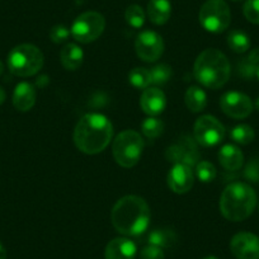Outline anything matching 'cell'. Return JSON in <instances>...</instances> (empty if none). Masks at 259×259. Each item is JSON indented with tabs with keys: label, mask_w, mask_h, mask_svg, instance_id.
Wrapping results in <instances>:
<instances>
[{
	"label": "cell",
	"mask_w": 259,
	"mask_h": 259,
	"mask_svg": "<svg viewBox=\"0 0 259 259\" xmlns=\"http://www.w3.org/2000/svg\"><path fill=\"white\" fill-rule=\"evenodd\" d=\"M111 220L118 233L139 236L145 233L150 224V208L139 196H124L112 208Z\"/></svg>",
	"instance_id": "cell-1"
},
{
	"label": "cell",
	"mask_w": 259,
	"mask_h": 259,
	"mask_svg": "<svg viewBox=\"0 0 259 259\" xmlns=\"http://www.w3.org/2000/svg\"><path fill=\"white\" fill-rule=\"evenodd\" d=\"M113 126L101 113H88L81 117L74 130V143L84 154L94 155L102 153L111 143Z\"/></svg>",
	"instance_id": "cell-2"
},
{
	"label": "cell",
	"mask_w": 259,
	"mask_h": 259,
	"mask_svg": "<svg viewBox=\"0 0 259 259\" xmlns=\"http://www.w3.org/2000/svg\"><path fill=\"white\" fill-rule=\"evenodd\" d=\"M193 73L203 87L219 89L229 81L231 65L223 52L216 49H207L201 52L194 61Z\"/></svg>",
	"instance_id": "cell-3"
},
{
	"label": "cell",
	"mask_w": 259,
	"mask_h": 259,
	"mask_svg": "<svg viewBox=\"0 0 259 259\" xmlns=\"http://www.w3.org/2000/svg\"><path fill=\"white\" fill-rule=\"evenodd\" d=\"M256 206L255 191L243 182L231 183L220 197V212L226 220L239 223L253 213Z\"/></svg>",
	"instance_id": "cell-4"
},
{
	"label": "cell",
	"mask_w": 259,
	"mask_h": 259,
	"mask_svg": "<svg viewBox=\"0 0 259 259\" xmlns=\"http://www.w3.org/2000/svg\"><path fill=\"white\" fill-rule=\"evenodd\" d=\"M44 66V54L31 44L18 45L8 55V68L12 74L28 78L38 73Z\"/></svg>",
	"instance_id": "cell-5"
},
{
	"label": "cell",
	"mask_w": 259,
	"mask_h": 259,
	"mask_svg": "<svg viewBox=\"0 0 259 259\" xmlns=\"http://www.w3.org/2000/svg\"><path fill=\"white\" fill-rule=\"evenodd\" d=\"M144 150V140L134 130H124L116 136L112 146L114 160L123 168H133L139 163Z\"/></svg>",
	"instance_id": "cell-6"
},
{
	"label": "cell",
	"mask_w": 259,
	"mask_h": 259,
	"mask_svg": "<svg viewBox=\"0 0 259 259\" xmlns=\"http://www.w3.org/2000/svg\"><path fill=\"white\" fill-rule=\"evenodd\" d=\"M200 23L211 33H221L229 28L231 13L225 0H207L200 9Z\"/></svg>",
	"instance_id": "cell-7"
},
{
	"label": "cell",
	"mask_w": 259,
	"mask_h": 259,
	"mask_svg": "<svg viewBox=\"0 0 259 259\" xmlns=\"http://www.w3.org/2000/svg\"><path fill=\"white\" fill-rule=\"evenodd\" d=\"M106 28V19L98 12H85L74 21L71 36L80 44H91L99 38Z\"/></svg>",
	"instance_id": "cell-8"
},
{
	"label": "cell",
	"mask_w": 259,
	"mask_h": 259,
	"mask_svg": "<svg viewBox=\"0 0 259 259\" xmlns=\"http://www.w3.org/2000/svg\"><path fill=\"white\" fill-rule=\"evenodd\" d=\"M194 139L205 148L215 146L224 140L225 127L213 116H201L196 121L193 128Z\"/></svg>",
	"instance_id": "cell-9"
},
{
	"label": "cell",
	"mask_w": 259,
	"mask_h": 259,
	"mask_svg": "<svg viewBox=\"0 0 259 259\" xmlns=\"http://www.w3.org/2000/svg\"><path fill=\"white\" fill-rule=\"evenodd\" d=\"M135 50L143 61L154 62L160 59L164 52L163 38L154 31H144L136 38Z\"/></svg>",
	"instance_id": "cell-10"
},
{
	"label": "cell",
	"mask_w": 259,
	"mask_h": 259,
	"mask_svg": "<svg viewBox=\"0 0 259 259\" xmlns=\"http://www.w3.org/2000/svg\"><path fill=\"white\" fill-rule=\"evenodd\" d=\"M220 107L226 116L241 119L250 116L253 112V102L246 94L240 92H228L220 99Z\"/></svg>",
	"instance_id": "cell-11"
},
{
	"label": "cell",
	"mask_w": 259,
	"mask_h": 259,
	"mask_svg": "<svg viewBox=\"0 0 259 259\" xmlns=\"http://www.w3.org/2000/svg\"><path fill=\"white\" fill-rule=\"evenodd\" d=\"M230 250L236 259H259V236L241 231L233 236Z\"/></svg>",
	"instance_id": "cell-12"
},
{
	"label": "cell",
	"mask_w": 259,
	"mask_h": 259,
	"mask_svg": "<svg viewBox=\"0 0 259 259\" xmlns=\"http://www.w3.org/2000/svg\"><path fill=\"white\" fill-rule=\"evenodd\" d=\"M165 156L171 163L186 164L189 166H193L194 164L197 165V146L194 141H192V139H182L178 144H174L166 149Z\"/></svg>",
	"instance_id": "cell-13"
},
{
	"label": "cell",
	"mask_w": 259,
	"mask_h": 259,
	"mask_svg": "<svg viewBox=\"0 0 259 259\" xmlns=\"http://www.w3.org/2000/svg\"><path fill=\"white\" fill-rule=\"evenodd\" d=\"M193 178L192 166L186 164H174L168 173V186L174 193H187L193 187Z\"/></svg>",
	"instance_id": "cell-14"
},
{
	"label": "cell",
	"mask_w": 259,
	"mask_h": 259,
	"mask_svg": "<svg viewBox=\"0 0 259 259\" xmlns=\"http://www.w3.org/2000/svg\"><path fill=\"white\" fill-rule=\"evenodd\" d=\"M140 107L144 113L149 116H156L160 114L166 107L165 94L159 88H146L144 89L140 98Z\"/></svg>",
	"instance_id": "cell-15"
},
{
	"label": "cell",
	"mask_w": 259,
	"mask_h": 259,
	"mask_svg": "<svg viewBox=\"0 0 259 259\" xmlns=\"http://www.w3.org/2000/svg\"><path fill=\"white\" fill-rule=\"evenodd\" d=\"M138 248L134 241L127 238H116L106 246V259H135Z\"/></svg>",
	"instance_id": "cell-16"
},
{
	"label": "cell",
	"mask_w": 259,
	"mask_h": 259,
	"mask_svg": "<svg viewBox=\"0 0 259 259\" xmlns=\"http://www.w3.org/2000/svg\"><path fill=\"white\" fill-rule=\"evenodd\" d=\"M36 103V89L32 84L22 81L13 93V106L19 112H28Z\"/></svg>",
	"instance_id": "cell-17"
},
{
	"label": "cell",
	"mask_w": 259,
	"mask_h": 259,
	"mask_svg": "<svg viewBox=\"0 0 259 259\" xmlns=\"http://www.w3.org/2000/svg\"><path fill=\"white\" fill-rule=\"evenodd\" d=\"M219 161L226 170L236 171L243 166L244 155L238 146L228 144L219 151Z\"/></svg>",
	"instance_id": "cell-18"
},
{
	"label": "cell",
	"mask_w": 259,
	"mask_h": 259,
	"mask_svg": "<svg viewBox=\"0 0 259 259\" xmlns=\"http://www.w3.org/2000/svg\"><path fill=\"white\" fill-rule=\"evenodd\" d=\"M84 60V52L78 45H65L60 51V61L66 70H76L81 66Z\"/></svg>",
	"instance_id": "cell-19"
},
{
	"label": "cell",
	"mask_w": 259,
	"mask_h": 259,
	"mask_svg": "<svg viewBox=\"0 0 259 259\" xmlns=\"http://www.w3.org/2000/svg\"><path fill=\"white\" fill-rule=\"evenodd\" d=\"M171 6L169 0H150L148 4V17L156 26H163L169 21Z\"/></svg>",
	"instance_id": "cell-20"
},
{
	"label": "cell",
	"mask_w": 259,
	"mask_h": 259,
	"mask_svg": "<svg viewBox=\"0 0 259 259\" xmlns=\"http://www.w3.org/2000/svg\"><path fill=\"white\" fill-rule=\"evenodd\" d=\"M184 102H186L187 108L193 113L203 111L207 104V96L205 92L198 87H191L187 89L186 96H184Z\"/></svg>",
	"instance_id": "cell-21"
},
{
	"label": "cell",
	"mask_w": 259,
	"mask_h": 259,
	"mask_svg": "<svg viewBox=\"0 0 259 259\" xmlns=\"http://www.w3.org/2000/svg\"><path fill=\"white\" fill-rule=\"evenodd\" d=\"M177 243V234L170 229H156L149 234V244L158 248H171Z\"/></svg>",
	"instance_id": "cell-22"
},
{
	"label": "cell",
	"mask_w": 259,
	"mask_h": 259,
	"mask_svg": "<svg viewBox=\"0 0 259 259\" xmlns=\"http://www.w3.org/2000/svg\"><path fill=\"white\" fill-rule=\"evenodd\" d=\"M228 45L236 54H244L250 49V39L245 32L234 29L228 34Z\"/></svg>",
	"instance_id": "cell-23"
},
{
	"label": "cell",
	"mask_w": 259,
	"mask_h": 259,
	"mask_svg": "<svg viewBox=\"0 0 259 259\" xmlns=\"http://www.w3.org/2000/svg\"><path fill=\"white\" fill-rule=\"evenodd\" d=\"M230 138L240 145H248L255 138L254 130L249 124H238L234 127L230 133Z\"/></svg>",
	"instance_id": "cell-24"
},
{
	"label": "cell",
	"mask_w": 259,
	"mask_h": 259,
	"mask_svg": "<svg viewBox=\"0 0 259 259\" xmlns=\"http://www.w3.org/2000/svg\"><path fill=\"white\" fill-rule=\"evenodd\" d=\"M128 81L138 89H146L151 84L150 71L145 68H135L130 71Z\"/></svg>",
	"instance_id": "cell-25"
},
{
	"label": "cell",
	"mask_w": 259,
	"mask_h": 259,
	"mask_svg": "<svg viewBox=\"0 0 259 259\" xmlns=\"http://www.w3.org/2000/svg\"><path fill=\"white\" fill-rule=\"evenodd\" d=\"M141 131L146 138L153 140L163 134L164 123L161 119L156 118V117H149V118L144 119V122L141 123Z\"/></svg>",
	"instance_id": "cell-26"
},
{
	"label": "cell",
	"mask_w": 259,
	"mask_h": 259,
	"mask_svg": "<svg viewBox=\"0 0 259 259\" xmlns=\"http://www.w3.org/2000/svg\"><path fill=\"white\" fill-rule=\"evenodd\" d=\"M124 18H126L127 23L134 28H141L145 23V13H144L143 8L136 4L127 7L126 12H124Z\"/></svg>",
	"instance_id": "cell-27"
},
{
	"label": "cell",
	"mask_w": 259,
	"mask_h": 259,
	"mask_svg": "<svg viewBox=\"0 0 259 259\" xmlns=\"http://www.w3.org/2000/svg\"><path fill=\"white\" fill-rule=\"evenodd\" d=\"M196 174H197V178L201 182L210 183V182L215 181L218 171H216V168L213 166L212 163L203 160L197 163V165H196Z\"/></svg>",
	"instance_id": "cell-28"
},
{
	"label": "cell",
	"mask_w": 259,
	"mask_h": 259,
	"mask_svg": "<svg viewBox=\"0 0 259 259\" xmlns=\"http://www.w3.org/2000/svg\"><path fill=\"white\" fill-rule=\"evenodd\" d=\"M149 71H150L151 83L156 84V85H161V84L166 83L171 76V68L166 64L156 65Z\"/></svg>",
	"instance_id": "cell-29"
},
{
	"label": "cell",
	"mask_w": 259,
	"mask_h": 259,
	"mask_svg": "<svg viewBox=\"0 0 259 259\" xmlns=\"http://www.w3.org/2000/svg\"><path fill=\"white\" fill-rule=\"evenodd\" d=\"M243 13L250 23L259 24V0H246L243 7Z\"/></svg>",
	"instance_id": "cell-30"
},
{
	"label": "cell",
	"mask_w": 259,
	"mask_h": 259,
	"mask_svg": "<svg viewBox=\"0 0 259 259\" xmlns=\"http://www.w3.org/2000/svg\"><path fill=\"white\" fill-rule=\"evenodd\" d=\"M244 177L249 182L259 183V156H255V158L249 160V163L245 166V170H244Z\"/></svg>",
	"instance_id": "cell-31"
},
{
	"label": "cell",
	"mask_w": 259,
	"mask_h": 259,
	"mask_svg": "<svg viewBox=\"0 0 259 259\" xmlns=\"http://www.w3.org/2000/svg\"><path fill=\"white\" fill-rule=\"evenodd\" d=\"M70 33L71 32L65 26H62V24H56V26L52 27L51 31H50V39H51L54 44H62V42H65L69 38Z\"/></svg>",
	"instance_id": "cell-32"
},
{
	"label": "cell",
	"mask_w": 259,
	"mask_h": 259,
	"mask_svg": "<svg viewBox=\"0 0 259 259\" xmlns=\"http://www.w3.org/2000/svg\"><path fill=\"white\" fill-rule=\"evenodd\" d=\"M256 66L258 65L253 64V62L249 61L246 57H244L243 60H240L238 65V69H239V74L243 76L244 79H251L255 76V70H256Z\"/></svg>",
	"instance_id": "cell-33"
},
{
	"label": "cell",
	"mask_w": 259,
	"mask_h": 259,
	"mask_svg": "<svg viewBox=\"0 0 259 259\" xmlns=\"http://www.w3.org/2000/svg\"><path fill=\"white\" fill-rule=\"evenodd\" d=\"M141 259H164V251L161 248H158L155 245H150L149 244L148 246L141 250L140 253Z\"/></svg>",
	"instance_id": "cell-34"
},
{
	"label": "cell",
	"mask_w": 259,
	"mask_h": 259,
	"mask_svg": "<svg viewBox=\"0 0 259 259\" xmlns=\"http://www.w3.org/2000/svg\"><path fill=\"white\" fill-rule=\"evenodd\" d=\"M246 59H248L250 62H253V64L259 65V47L251 50V51L248 54V56H246Z\"/></svg>",
	"instance_id": "cell-35"
},
{
	"label": "cell",
	"mask_w": 259,
	"mask_h": 259,
	"mask_svg": "<svg viewBox=\"0 0 259 259\" xmlns=\"http://www.w3.org/2000/svg\"><path fill=\"white\" fill-rule=\"evenodd\" d=\"M36 84H37V85L39 87V88H44V87L46 85V84H49V78H47L46 75H42V76H39V78L37 79Z\"/></svg>",
	"instance_id": "cell-36"
},
{
	"label": "cell",
	"mask_w": 259,
	"mask_h": 259,
	"mask_svg": "<svg viewBox=\"0 0 259 259\" xmlns=\"http://www.w3.org/2000/svg\"><path fill=\"white\" fill-rule=\"evenodd\" d=\"M7 258V250L6 246L3 244L0 243V259H6Z\"/></svg>",
	"instance_id": "cell-37"
},
{
	"label": "cell",
	"mask_w": 259,
	"mask_h": 259,
	"mask_svg": "<svg viewBox=\"0 0 259 259\" xmlns=\"http://www.w3.org/2000/svg\"><path fill=\"white\" fill-rule=\"evenodd\" d=\"M4 101H6V92L0 87V104H3Z\"/></svg>",
	"instance_id": "cell-38"
},
{
	"label": "cell",
	"mask_w": 259,
	"mask_h": 259,
	"mask_svg": "<svg viewBox=\"0 0 259 259\" xmlns=\"http://www.w3.org/2000/svg\"><path fill=\"white\" fill-rule=\"evenodd\" d=\"M3 71H4V65H3V62L0 61V75L3 74Z\"/></svg>",
	"instance_id": "cell-39"
},
{
	"label": "cell",
	"mask_w": 259,
	"mask_h": 259,
	"mask_svg": "<svg viewBox=\"0 0 259 259\" xmlns=\"http://www.w3.org/2000/svg\"><path fill=\"white\" fill-rule=\"evenodd\" d=\"M255 76H256V78H258V80H259V65H258V66H256V70H255Z\"/></svg>",
	"instance_id": "cell-40"
},
{
	"label": "cell",
	"mask_w": 259,
	"mask_h": 259,
	"mask_svg": "<svg viewBox=\"0 0 259 259\" xmlns=\"http://www.w3.org/2000/svg\"><path fill=\"white\" fill-rule=\"evenodd\" d=\"M203 259H219L218 256H215V255H208V256H206V258H203Z\"/></svg>",
	"instance_id": "cell-41"
},
{
	"label": "cell",
	"mask_w": 259,
	"mask_h": 259,
	"mask_svg": "<svg viewBox=\"0 0 259 259\" xmlns=\"http://www.w3.org/2000/svg\"><path fill=\"white\" fill-rule=\"evenodd\" d=\"M255 108L259 111V97H258V98H256V101H255Z\"/></svg>",
	"instance_id": "cell-42"
},
{
	"label": "cell",
	"mask_w": 259,
	"mask_h": 259,
	"mask_svg": "<svg viewBox=\"0 0 259 259\" xmlns=\"http://www.w3.org/2000/svg\"><path fill=\"white\" fill-rule=\"evenodd\" d=\"M234 2H240V0H234Z\"/></svg>",
	"instance_id": "cell-43"
}]
</instances>
